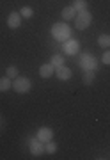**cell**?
<instances>
[{"instance_id": "1", "label": "cell", "mask_w": 110, "mask_h": 160, "mask_svg": "<svg viewBox=\"0 0 110 160\" xmlns=\"http://www.w3.org/2000/svg\"><path fill=\"white\" fill-rule=\"evenodd\" d=\"M93 23V14L87 11H80V12H76V16H75V27L78 30H85L89 25Z\"/></svg>"}, {"instance_id": "2", "label": "cell", "mask_w": 110, "mask_h": 160, "mask_svg": "<svg viewBox=\"0 0 110 160\" xmlns=\"http://www.w3.org/2000/svg\"><path fill=\"white\" fill-rule=\"evenodd\" d=\"M30 87H32V82H30V78H27V77H16L14 82H12V89L16 92H20V94L29 92Z\"/></svg>"}, {"instance_id": "3", "label": "cell", "mask_w": 110, "mask_h": 160, "mask_svg": "<svg viewBox=\"0 0 110 160\" xmlns=\"http://www.w3.org/2000/svg\"><path fill=\"white\" fill-rule=\"evenodd\" d=\"M53 36L59 38V39H64V38L69 36V29H68L64 23H55V25H53Z\"/></svg>"}, {"instance_id": "4", "label": "cell", "mask_w": 110, "mask_h": 160, "mask_svg": "<svg viewBox=\"0 0 110 160\" xmlns=\"http://www.w3.org/2000/svg\"><path fill=\"white\" fill-rule=\"evenodd\" d=\"M39 75L43 78H50L52 75H55V66L52 62H46V64H41L39 68Z\"/></svg>"}, {"instance_id": "5", "label": "cell", "mask_w": 110, "mask_h": 160, "mask_svg": "<svg viewBox=\"0 0 110 160\" xmlns=\"http://www.w3.org/2000/svg\"><path fill=\"white\" fill-rule=\"evenodd\" d=\"M7 25H9V29H18L22 25V14L20 12H11L7 16Z\"/></svg>"}, {"instance_id": "6", "label": "cell", "mask_w": 110, "mask_h": 160, "mask_svg": "<svg viewBox=\"0 0 110 160\" xmlns=\"http://www.w3.org/2000/svg\"><path fill=\"white\" fill-rule=\"evenodd\" d=\"M52 137H53V133H52V130L50 128H39V132H37V139H39L41 142H46V141H52Z\"/></svg>"}, {"instance_id": "7", "label": "cell", "mask_w": 110, "mask_h": 160, "mask_svg": "<svg viewBox=\"0 0 110 160\" xmlns=\"http://www.w3.org/2000/svg\"><path fill=\"white\" fill-rule=\"evenodd\" d=\"M55 75H57L59 80H69L71 78V71L66 66H59V68H55Z\"/></svg>"}, {"instance_id": "8", "label": "cell", "mask_w": 110, "mask_h": 160, "mask_svg": "<svg viewBox=\"0 0 110 160\" xmlns=\"http://www.w3.org/2000/svg\"><path fill=\"white\" fill-rule=\"evenodd\" d=\"M75 16H76V9L73 6L64 7V9H62V20H64V22H69V20H73Z\"/></svg>"}, {"instance_id": "9", "label": "cell", "mask_w": 110, "mask_h": 160, "mask_svg": "<svg viewBox=\"0 0 110 160\" xmlns=\"http://www.w3.org/2000/svg\"><path fill=\"white\" fill-rule=\"evenodd\" d=\"M29 146H30V151H32L34 155H39V153H43V151H45V148L41 146L39 139H32V141L29 142Z\"/></svg>"}, {"instance_id": "10", "label": "cell", "mask_w": 110, "mask_h": 160, "mask_svg": "<svg viewBox=\"0 0 110 160\" xmlns=\"http://www.w3.org/2000/svg\"><path fill=\"white\" fill-rule=\"evenodd\" d=\"M12 87V80L9 77H2L0 78V92H6Z\"/></svg>"}, {"instance_id": "11", "label": "cell", "mask_w": 110, "mask_h": 160, "mask_svg": "<svg viewBox=\"0 0 110 160\" xmlns=\"http://www.w3.org/2000/svg\"><path fill=\"white\" fill-rule=\"evenodd\" d=\"M76 50H78V43H76L75 39L66 41V45H64V52H66V53H75Z\"/></svg>"}, {"instance_id": "12", "label": "cell", "mask_w": 110, "mask_h": 160, "mask_svg": "<svg viewBox=\"0 0 110 160\" xmlns=\"http://www.w3.org/2000/svg\"><path fill=\"white\" fill-rule=\"evenodd\" d=\"M94 77H96V73H94L93 69H89V71H84V77H82V82H84V86H91L93 84Z\"/></svg>"}, {"instance_id": "13", "label": "cell", "mask_w": 110, "mask_h": 160, "mask_svg": "<svg viewBox=\"0 0 110 160\" xmlns=\"http://www.w3.org/2000/svg\"><path fill=\"white\" fill-rule=\"evenodd\" d=\"M98 45L101 46V48H108L110 46V36L108 34H101L98 38Z\"/></svg>"}, {"instance_id": "14", "label": "cell", "mask_w": 110, "mask_h": 160, "mask_svg": "<svg viewBox=\"0 0 110 160\" xmlns=\"http://www.w3.org/2000/svg\"><path fill=\"white\" fill-rule=\"evenodd\" d=\"M73 7L76 9V12L85 11V9H87V0H75V4H73Z\"/></svg>"}, {"instance_id": "15", "label": "cell", "mask_w": 110, "mask_h": 160, "mask_svg": "<svg viewBox=\"0 0 110 160\" xmlns=\"http://www.w3.org/2000/svg\"><path fill=\"white\" fill-rule=\"evenodd\" d=\"M20 14H22L23 18H32V16H34V9H32V7H29V6H25V7H22Z\"/></svg>"}, {"instance_id": "16", "label": "cell", "mask_w": 110, "mask_h": 160, "mask_svg": "<svg viewBox=\"0 0 110 160\" xmlns=\"http://www.w3.org/2000/svg\"><path fill=\"white\" fill-rule=\"evenodd\" d=\"M6 77H9V78H16L18 77V68L16 66H9V68L6 69Z\"/></svg>"}, {"instance_id": "17", "label": "cell", "mask_w": 110, "mask_h": 160, "mask_svg": "<svg viewBox=\"0 0 110 160\" xmlns=\"http://www.w3.org/2000/svg\"><path fill=\"white\" fill-rule=\"evenodd\" d=\"M45 151H46V153H55V151H57V144L52 142V141H46V144H45Z\"/></svg>"}, {"instance_id": "18", "label": "cell", "mask_w": 110, "mask_h": 160, "mask_svg": "<svg viewBox=\"0 0 110 160\" xmlns=\"http://www.w3.org/2000/svg\"><path fill=\"white\" fill-rule=\"evenodd\" d=\"M52 64L55 66V68L64 66V57H62V55H53V57H52Z\"/></svg>"}, {"instance_id": "19", "label": "cell", "mask_w": 110, "mask_h": 160, "mask_svg": "<svg viewBox=\"0 0 110 160\" xmlns=\"http://www.w3.org/2000/svg\"><path fill=\"white\" fill-rule=\"evenodd\" d=\"M101 61H103V64H110V52H105Z\"/></svg>"}]
</instances>
